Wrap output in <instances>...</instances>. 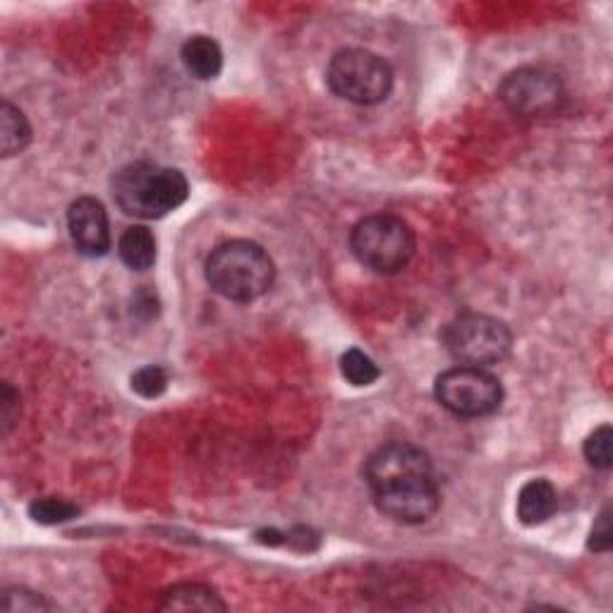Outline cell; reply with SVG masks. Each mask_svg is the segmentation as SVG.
Listing matches in <instances>:
<instances>
[{
  "label": "cell",
  "mask_w": 613,
  "mask_h": 613,
  "mask_svg": "<svg viewBox=\"0 0 613 613\" xmlns=\"http://www.w3.org/2000/svg\"><path fill=\"white\" fill-rule=\"evenodd\" d=\"M559 508V493L549 479H530L518 493V520L528 528L547 522Z\"/></svg>",
  "instance_id": "cell-11"
},
{
  "label": "cell",
  "mask_w": 613,
  "mask_h": 613,
  "mask_svg": "<svg viewBox=\"0 0 613 613\" xmlns=\"http://www.w3.org/2000/svg\"><path fill=\"white\" fill-rule=\"evenodd\" d=\"M353 254L374 273L393 276L403 271L415 254V232L401 216L374 214L362 218L350 236Z\"/></svg>",
  "instance_id": "cell-3"
},
{
  "label": "cell",
  "mask_w": 613,
  "mask_h": 613,
  "mask_svg": "<svg viewBox=\"0 0 613 613\" xmlns=\"http://www.w3.org/2000/svg\"><path fill=\"white\" fill-rule=\"evenodd\" d=\"M207 281L226 300L232 302H254L267 295L276 267L264 247L252 240H230L218 245L204 264Z\"/></svg>",
  "instance_id": "cell-2"
},
{
  "label": "cell",
  "mask_w": 613,
  "mask_h": 613,
  "mask_svg": "<svg viewBox=\"0 0 613 613\" xmlns=\"http://www.w3.org/2000/svg\"><path fill=\"white\" fill-rule=\"evenodd\" d=\"M29 139H32V127H29L24 113L14 108L10 101H3V106H0V152L10 158L24 152Z\"/></svg>",
  "instance_id": "cell-15"
},
{
  "label": "cell",
  "mask_w": 613,
  "mask_h": 613,
  "mask_svg": "<svg viewBox=\"0 0 613 613\" xmlns=\"http://www.w3.org/2000/svg\"><path fill=\"white\" fill-rule=\"evenodd\" d=\"M590 549L596 553H606L611 549V510H609V506L602 510V516L594 522L592 534H590Z\"/></svg>",
  "instance_id": "cell-22"
},
{
  "label": "cell",
  "mask_w": 613,
  "mask_h": 613,
  "mask_svg": "<svg viewBox=\"0 0 613 613\" xmlns=\"http://www.w3.org/2000/svg\"><path fill=\"white\" fill-rule=\"evenodd\" d=\"M180 58H183V65L189 75L201 82L216 80L224 70V51L211 37L199 34V37L187 39L180 51Z\"/></svg>",
  "instance_id": "cell-12"
},
{
  "label": "cell",
  "mask_w": 613,
  "mask_h": 613,
  "mask_svg": "<svg viewBox=\"0 0 613 613\" xmlns=\"http://www.w3.org/2000/svg\"><path fill=\"white\" fill-rule=\"evenodd\" d=\"M164 611H226V602L216 594V590L199 585V582H183V585H175L160 596V604Z\"/></svg>",
  "instance_id": "cell-13"
},
{
  "label": "cell",
  "mask_w": 613,
  "mask_h": 613,
  "mask_svg": "<svg viewBox=\"0 0 613 613\" xmlns=\"http://www.w3.org/2000/svg\"><path fill=\"white\" fill-rule=\"evenodd\" d=\"M441 343L456 362L487 370L489 364L508 357L513 347V333L496 316L470 312L448 321Z\"/></svg>",
  "instance_id": "cell-5"
},
{
  "label": "cell",
  "mask_w": 613,
  "mask_h": 613,
  "mask_svg": "<svg viewBox=\"0 0 613 613\" xmlns=\"http://www.w3.org/2000/svg\"><path fill=\"white\" fill-rule=\"evenodd\" d=\"M111 189L123 214L154 221L183 207L189 195V183L178 168L139 160L115 173Z\"/></svg>",
  "instance_id": "cell-1"
},
{
  "label": "cell",
  "mask_w": 613,
  "mask_h": 613,
  "mask_svg": "<svg viewBox=\"0 0 613 613\" xmlns=\"http://www.w3.org/2000/svg\"><path fill=\"white\" fill-rule=\"evenodd\" d=\"M20 419V396L14 388L6 382L3 384V396H0V425H3V436L12 432Z\"/></svg>",
  "instance_id": "cell-21"
},
{
  "label": "cell",
  "mask_w": 613,
  "mask_h": 613,
  "mask_svg": "<svg viewBox=\"0 0 613 613\" xmlns=\"http://www.w3.org/2000/svg\"><path fill=\"white\" fill-rule=\"evenodd\" d=\"M434 396L456 417H487L499 411L503 403V386L485 367H458L444 372L436 378Z\"/></svg>",
  "instance_id": "cell-6"
},
{
  "label": "cell",
  "mask_w": 613,
  "mask_h": 613,
  "mask_svg": "<svg viewBox=\"0 0 613 613\" xmlns=\"http://www.w3.org/2000/svg\"><path fill=\"white\" fill-rule=\"evenodd\" d=\"M499 98L516 115L537 118V115H547L559 108L563 98V84L544 67H520L503 77Z\"/></svg>",
  "instance_id": "cell-7"
},
{
  "label": "cell",
  "mask_w": 613,
  "mask_h": 613,
  "mask_svg": "<svg viewBox=\"0 0 613 613\" xmlns=\"http://www.w3.org/2000/svg\"><path fill=\"white\" fill-rule=\"evenodd\" d=\"M67 230L75 250L84 257H104L111 250L108 214L94 197H80L70 204Z\"/></svg>",
  "instance_id": "cell-10"
},
{
  "label": "cell",
  "mask_w": 613,
  "mask_h": 613,
  "mask_svg": "<svg viewBox=\"0 0 613 613\" xmlns=\"http://www.w3.org/2000/svg\"><path fill=\"white\" fill-rule=\"evenodd\" d=\"M374 493V503L391 520L403 524L427 522L441 506V493L436 487L434 475L415 477L388 485Z\"/></svg>",
  "instance_id": "cell-8"
},
{
  "label": "cell",
  "mask_w": 613,
  "mask_h": 613,
  "mask_svg": "<svg viewBox=\"0 0 613 613\" xmlns=\"http://www.w3.org/2000/svg\"><path fill=\"white\" fill-rule=\"evenodd\" d=\"M331 92L357 106H376L393 90V70L382 55L364 49H343L326 67Z\"/></svg>",
  "instance_id": "cell-4"
},
{
  "label": "cell",
  "mask_w": 613,
  "mask_h": 613,
  "mask_svg": "<svg viewBox=\"0 0 613 613\" xmlns=\"http://www.w3.org/2000/svg\"><path fill=\"white\" fill-rule=\"evenodd\" d=\"M168 388V372L158 364H149V367H142L139 372L133 374V391L142 398H158L160 393H166Z\"/></svg>",
  "instance_id": "cell-19"
},
{
  "label": "cell",
  "mask_w": 613,
  "mask_h": 613,
  "mask_svg": "<svg viewBox=\"0 0 613 613\" xmlns=\"http://www.w3.org/2000/svg\"><path fill=\"white\" fill-rule=\"evenodd\" d=\"M123 264L133 271H147L156 264V238L147 226L127 228L118 240Z\"/></svg>",
  "instance_id": "cell-14"
},
{
  "label": "cell",
  "mask_w": 613,
  "mask_h": 613,
  "mask_svg": "<svg viewBox=\"0 0 613 613\" xmlns=\"http://www.w3.org/2000/svg\"><path fill=\"white\" fill-rule=\"evenodd\" d=\"M341 374L357 388L372 386L376 378L382 376V372H378L374 360L370 355H364L362 350H357V347L347 350V353L341 357Z\"/></svg>",
  "instance_id": "cell-16"
},
{
  "label": "cell",
  "mask_w": 613,
  "mask_h": 613,
  "mask_svg": "<svg viewBox=\"0 0 613 613\" xmlns=\"http://www.w3.org/2000/svg\"><path fill=\"white\" fill-rule=\"evenodd\" d=\"M51 609L49 602H43V596L37 592H29L24 588H10L3 592V611L14 613V611H43Z\"/></svg>",
  "instance_id": "cell-20"
},
{
  "label": "cell",
  "mask_w": 613,
  "mask_h": 613,
  "mask_svg": "<svg viewBox=\"0 0 613 613\" xmlns=\"http://www.w3.org/2000/svg\"><path fill=\"white\" fill-rule=\"evenodd\" d=\"M588 463L596 470H611L613 465V429L609 425L600 427L588 436L585 448H582Z\"/></svg>",
  "instance_id": "cell-18"
},
{
  "label": "cell",
  "mask_w": 613,
  "mask_h": 613,
  "mask_svg": "<svg viewBox=\"0 0 613 613\" xmlns=\"http://www.w3.org/2000/svg\"><path fill=\"white\" fill-rule=\"evenodd\" d=\"M432 460L425 450L411 444H386L364 465V479L372 491L388 485H398L405 479L429 477Z\"/></svg>",
  "instance_id": "cell-9"
},
{
  "label": "cell",
  "mask_w": 613,
  "mask_h": 613,
  "mask_svg": "<svg viewBox=\"0 0 613 613\" xmlns=\"http://www.w3.org/2000/svg\"><path fill=\"white\" fill-rule=\"evenodd\" d=\"M29 516L41 524H61L75 520L80 516V508L65 499H53L51 496V499H37L29 506Z\"/></svg>",
  "instance_id": "cell-17"
}]
</instances>
